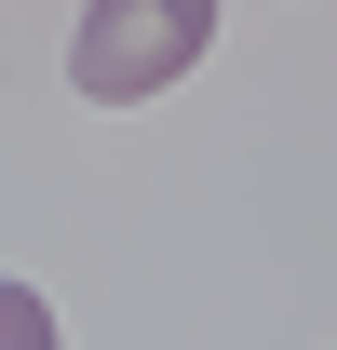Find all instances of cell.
<instances>
[{
	"label": "cell",
	"instance_id": "6da1fadb",
	"mask_svg": "<svg viewBox=\"0 0 337 350\" xmlns=\"http://www.w3.org/2000/svg\"><path fill=\"white\" fill-rule=\"evenodd\" d=\"M216 54V0H82V41H68V81L95 108H135V94L189 81Z\"/></svg>",
	"mask_w": 337,
	"mask_h": 350
},
{
	"label": "cell",
	"instance_id": "7a4b0ae2",
	"mask_svg": "<svg viewBox=\"0 0 337 350\" xmlns=\"http://www.w3.org/2000/svg\"><path fill=\"white\" fill-rule=\"evenodd\" d=\"M0 350H54V310L27 297V283H0Z\"/></svg>",
	"mask_w": 337,
	"mask_h": 350
}]
</instances>
